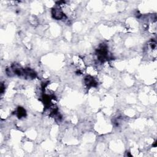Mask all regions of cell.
<instances>
[{"instance_id": "6da1fadb", "label": "cell", "mask_w": 157, "mask_h": 157, "mask_svg": "<svg viewBox=\"0 0 157 157\" xmlns=\"http://www.w3.org/2000/svg\"><path fill=\"white\" fill-rule=\"evenodd\" d=\"M52 16L56 20H61L64 19V14L60 6H59V7H56L53 9Z\"/></svg>"}, {"instance_id": "7a4b0ae2", "label": "cell", "mask_w": 157, "mask_h": 157, "mask_svg": "<svg viewBox=\"0 0 157 157\" xmlns=\"http://www.w3.org/2000/svg\"><path fill=\"white\" fill-rule=\"evenodd\" d=\"M85 84L88 87H96L98 83L92 76H88L85 77Z\"/></svg>"}, {"instance_id": "3957f363", "label": "cell", "mask_w": 157, "mask_h": 157, "mask_svg": "<svg viewBox=\"0 0 157 157\" xmlns=\"http://www.w3.org/2000/svg\"><path fill=\"white\" fill-rule=\"evenodd\" d=\"M17 113V116L19 118L24 117L26 116V111L24 108H22V107H19Z\"/></svg>"}]
</instances>
